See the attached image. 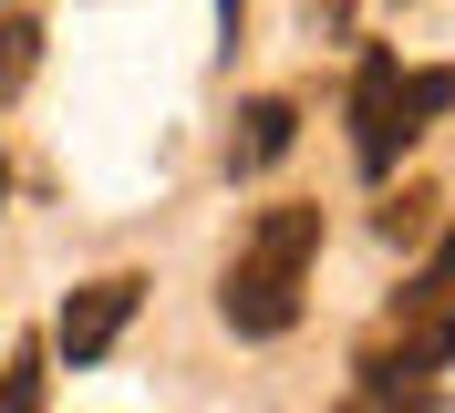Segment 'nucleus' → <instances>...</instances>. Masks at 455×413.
Listing matches in <instances>:
<instances>
[{"instance_id":"9d476101","label":"nucleus","mask_w":455,"mask_h":413,"mask_svg":"<svg viewBox=\"0 0 455 413\" xmlns=\"http://www.w3.org/2000/svg\"><path fill=\"white\" fill-rule=\"evenodd\" d=\"M0 196H11V165H0Z\"/></svg>"},{"instance_id":"0eeeda50","label":"nucleus","mask_w":455,"mask_h":413,"mask_svg":"<svg viewBox=\"0 0 455 413\" xmlns=\"http://www.w3.org/2000/svg\"><path fill=\"white\" fill-rule=\"evenodd\" d=\"M31 62H42V21L31 11H0V104L31 83Z\"/></svg>"},{"instance_id":"39448f33","label":"nucleus","mask_w":455,"mask_h":413,"mask_svg":"<svg viewBox=\"0 0 455 413\" xmlns=\"http://www.w3.org/2000/svg\"><path fill=\"white\" fill-rule=\"evenodd\" d=\"M290 135H300V104L290 93H259V104H238V135H228V165L238 176H259V165H280Z\"/></svg>"},{"instance_id":"20e7f679","label":"nucleus","mask_w":455,"mask_h":413,"mask_svg":"<svg viewBox=\"0 0 455 413\" xmlns=\"http://www.w3.org/2000/svg\"><path fill=\"white\" fill-rule=\"evenodd\" d=\"M135 300H145V279H84L73 300H62V321H52V352L62 361H104L114 341H124V321H135Z\"/></svg>"},{"instance_id":"f257e3e1","label":"nucleus","mask_w":455,"mask_h":413,"mask_svg":"<svg viewBox=\"0 0 455 413\" xmlns=\"http://www.w3.org/2000/svg\"><path fill=\"white\" fill-rule=\"evenodd\" d=\"M311 258H321V207H269V218L238 238V258H228V330H249V341H280L290 321H300V290H311Z\"/></svg>"},{"instance_id":"423d86ee","label":"nucleus","mask_w":455,"mask_h":413,"mask_svg":"<svg viewBox=\"0 0 455 413\" xmlns=\"http://www.w3.org/2000/svg\"><path fill=\"white\" fill-rule=\"evenodd\" d=\"M42 393H52V352L42 341H11L0 352V413H42Z\"/></svg>"},{"instance_id":"1a4fd4ad","label":"nucleus","mask_w":455,"mask_h":413,"mask_svg":"<svg viewBox=\"0 0 455 413\" xmlns=\"http://www.w3.org/2000/svg\"><path fill=\"white\" fill-rule=\"evenodd\" d=\"M341 413H414V403H394V393H352Z\"/></svg>"},{"instance_id":"7ed1b4c3","label":"nucleus","mask_w":455,"mask_h":413,"mask_svg":"<svg viewBox=\"0 0 455 413\" xmlns=\"http://www.w3.org/2000/svg\"><path fill=\"white\" fill-rule=\"evenodd\" d=\"M403 145H414V124H403V62L363 52V73H352V165L363 176H394Z\"/></svg>"},{"instance_id":"6e6552de","label":"nucleus","mask_w":455,"mask_h":413,"mask_svg":"<svg viewBox=\"0 0 455 413\" xmlns=\"http://www.w3.org/2000/svg\"><path fill=\"white\" fill-rule=\"evenodd\" d=\"M425 207H435L425 187H414V196H394V207H383V238H414V227H425Z\"/></svg>"},{"instance_id":"f03ea898","label":"nucleus","mask_w":455,"mask_h":413,"mask_svg":"<svg viewBox=\"0 0 455 413\" xmlns=\"http://www.w3.org/2000/svg\"><path fill=\"white\" fill-rule=\"evenodd\" d=\"M455 361V238H435V258L414 279H403L394 321H383V341H372L352 372H363V393H394V403H425V383Z\"/></svg>"}]
</instances>
